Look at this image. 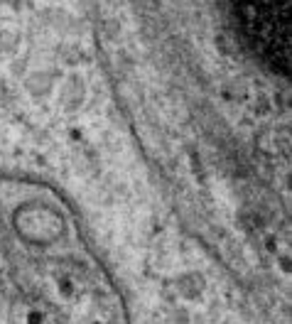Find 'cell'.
Segmentation results:
<instances>
[{
    "mask_svg": "<svg viewBox=\"0 0 292 324\" xmlns=\"http://www.w3.org/2000/svg\"><path fill=\"white\" fill-rule=\"evenodd\" d=\"M243 37L277 71L290 59V0H231Z\"/></svg>",
    "mask_w": 292,
    "mask_h": 324,
    "instance_id": "1",
    "label": "cell"
}]
</instances>
